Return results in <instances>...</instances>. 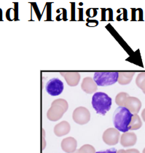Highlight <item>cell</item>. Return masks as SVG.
<instances>
[{
	"label": "cell",
	"mask_w": 145,
	"mask_h": 153,
	"mask_svg": "<svg viewBox=\"0 0 145 153\" xmlns=\"http://www.w3.org/2000/svg\"><path fill=\"white\" fill-rule=\"evenodd\" d=\"M71 130V126L67 121H62L54 127V134L58 137L68 134Z\"/></svg>",
	"instance_id": "cell-13"
},
{
	"label": "cell",
	"mask_w": 145,
	"mask_h": 153,
	"mask_svg": "<svg viewBox=\"0 0 145 153\" xmlns=\"http://www.w3.org/2000/svg\"><path fill=\"white\" fill-rule=\"evenodd\" d=\"M120 131L115 128H109L104 131L102 139L106 144L109 146L116 145L120 140Z\"/></svg>",
	"instance_id": "cell-7"
},
{
	"label": "cell",
	"mask_w": 145,
	"mask_h": 153,
	"mask_svg": "<svg viewBox=\"0 0 145 153\" xmlns=\"http://www.w3.org/2000/svg\"><path fill=\"white\" fill-rule=\"evenodd\" d=\"M77 150L79 153H96V149L91 144H85Z\"/></svg>",
	"instance_id": "cell-18"
},
{
	"label": "cell",
	"mask_w": 145,
	"mask_h": 153,
	"mask_svg": "<svg viewBox=\"0 0 145 153\" xmlns=\"http://www.w3.org/2000/svg\"><path fill=\"white\" fill-rule=\"evenodd\" d=\"M72 118L77 124L86 125L91 120V113L87 108L84 106H79L73 112Z\"/></svg>",
	"instance_id": "cell-5"
},
{
	"label": "cell",
	"mask_w": 145,
	"mask_h": 153,
	"mask_svg": "<svg viewBox=\"0 0 145 153\" xmlns=\"http://www.w3.org/2000/svg\"><path fill=\"white\" fill-rule=\"evenodd\" d=\"M117 71H96L93 76V80L97 86H109L117 82Z\"/></svg>",
	"instance_id": "cell-4"
},
{
	"label": "cell",
	"mask_w": 145,
	"mask_h": 153,
	"mask_svg": "<svg viewBox=\"0 0 145 153\" xmlns=\"http://www.w3.org/2000/svg\"><path fill=\"white\" fill-rule=\"evenodd\" d=\"M61 75L64 76L68 85L74 87L79 84L80 80V74L77 71H61Z\"/></svg>",
	"instance_id": "cell-9"
},
{
	"label": "cell",
	"mask_w": 145,
	"mask_h": 153,
	"mask_svg": "<svg viewBox=\"0 0 145 153\" xmlns=\"http://www.w3.org/2000/svg\"><path fill=\"white\" fill-rule=\"evenodd\" d=\"M64 88V83L58 78H53L47 82L45 89L48 94L52 96H59Z\"/></svg>",
	"instance_id": "cell-6"
},
{
	"label": "cell",
	"mask_w": 145,
	"mask_h": 153,
	"mask_svg": "<svg viewBox=\"0 0 145 153\" xmlns=\"http://www.w3.org/2000/svg\"><path fill=\"white\" fill-rule=\"evenodd\" d=\"M96 153H117V149L115 148H111V149H108L106 150L96 152Z\"/></svg>",
	"instance_id": "cell-20"
},
{
	"label": "cell",
	"mask_w": 145,
	"mask_h": 153,
	"mask_svg": "<svg viewBox=\"0 0 145 153\" xmlns=\"http://www.w3.org/2000/svg\"><path fill=\"white\" fill-rule=\"evenodd\" d=\"M133 114L125 106H119L113 114V124L115 128L123 133L128 132Z\"/></svg>",
	"instance_id": "cell-1"
},
{
	"label": "cell",
	"mask_w": 145,
	"mask_h": 153,
	"mask_svg": "<svg viewBox=\"0 0 145 153\" xmlns=\"http://www.w3.org/2000/svg\"><path fill=\"white\" fill-rule=\"evenodd\" d=\"M73 153H79V152H78V150H77V149L75 152H74Z\"/></svg>",
	"instance_id": "cell-24"
},
{
	"label": "cell",
	"mask_w": 145,
	"mask_h": 153,
	"mask_svg": "<svg viewBox=\"0 0 145 153\" xmlns=\"http://www.w3.org/2000/svg\"><path fill=\"white\" fill-rule=\"evenodd\" d=\"M128 97H129V95H128L127 93H119V94L116 96L115 103L119 106H124L125 102H126Z\"/></svg>",
	"instance_id": "cell-16"
},
{
	"label": "cell",
	"mask_w": 145,
	"mask_h": 153,
	"mask_svg": "<svg viewBox=\"0 0 145 153\" xmlns=\"http://www.w3.org/2000/svg\"><path fill=\"white\" fill-rule=\"evenodd\" d=\"M142 126V122L140 119V117L137 114H133L131 122L129 126V131H136V130L139 129Z\"/></svg>",
	"instance_id": "cell-15"
},
{
	"label": "cell",
	"mask_w": 145,
	"mask_h": 153,
	"mask_svg": "<svg viewBox=\"0 0 145 153\" xmlns=\"http://www.w3.org/2000/svg\"><path fill=\"white\" fill-rule=\"evenodd\" d=\"M136 84L140 89L145 91V72H141L138 74L136 79Z\"/></svg>",
	"instance_id": "cell-17"
},
{
	"label": "cell",
	"mask_w": 145,
	"mask_h": 153,
	"mask_svg": "<svg viewBox=\"0 0 145 153\" xmlns=\"http://www.w3.org/2000/svg\"><path fill=\"white\" fill-rule=\"evenodd\" d=\"M77 142L74 138L67 137L65 138L61 141V147L63 151L66 153H73L77 150Z\"/></svg>",
	"instance_id": "cell-10"
},
{
	"label": "cell",
	"mask_w": 145,
	"mask_h": 153,
	"mask_svg": "<svg viewBox=\"0 0 145 153\" xmlns=\"http://www.w3.org/2000/svg\"><path fill=\"white\" fill-rule=\"evenodd\" d=\"M117 153H127L125 149H120V150L117 151Z\"/></svg>",
	"instance_id": "cell-23"
},
{
	"label": "cell",
	"mask_w": 145,
	"mask_h": 153,
	"mask_svg": "<svg viewBox=\"0 0 145 153\" xmlns=\"http://www.w3.org/2000/svg\"><path fill=\"white\" fill-rule=\"evenodd\" d=\"M69 108L68 102L65 99H58L53 101L51 108L47 112V117L49 120L56 122L64 116Z\"/></svg>",
	"instance_id": "cell-3"
},
{
	"label": "cell",
	"mask_w": 145,
	"mask_h": 153,
	"mask_svg": "<svg viewBox=\"0 0 145 153\" xmlns=\"http://www.w3.org/2000/svg\"><path fill=\"white\" fill-rule=\"evenodd\" d=\"M141 117H142L143 120L145 122V109H144V110H143L142 112H141Z\"/></svg>",
	"instance_id": "cell-22"
},
{
	"label": "cell",
	"mask_w": 145,
	"mask_h": 153,
	"mask_svg": "<svg viewBox=\"0 0 145 153\" xmlns=\"http://www.w3.org/2000/svg\"><path fill=\"white\" fill-rule=\"evenodd\" d=\"M126 151L127 153H140L139 151L136 149H129Z\"/></svg>",
	"instance_id": "cell-21"
},
{
	"label": "cell",
	"mask_w": 145,
	"mask_h": 153,
	"mask_svg": "<svg viewBox=\"0 0 145 153\" xmlns=\"http://www.w3.org/2000/svg\"><path fill=\"white\" fill-rule=\"evenodd\" d=\"M124 106L133 114H138L141 108V102L138 98L129 96L126 99Z\"/></svg>",
	"instance_id": "cell-8"
},
{
	"label": "cell",
	"mask_w": 145,
	"mask_h": 153,
	"mask_svg": "<svg viewBox=\"0 0 145 153\" xmlns=\"http://www.w3.org/2000/svg\"><path fill=\"white\" fill-rule=\"evenodd\" d=\"M97 85L94 82L93 78L90 77V76L85 77L81 85L82 90L88 94L96 93L97 91Z\"/></svg>",
	"instance_id": "cell-12"
},
{
	"label": "cell",
	"mask_w": 145,
	"mask_h": 153,
	"mask_svg": "<svg viewBox=\"0 0 145 153\" xmlns=\"http://www.w3.org/2000/svg\"><path fill=\"white\" fill-rule=\"evenodd\" d=\"M91 104L96 113L104 116L112 106V99L103 92H96L93 94Z\"/></svg>",
	"instance_id": "cell-2"
},
{
	"label": "cell",
	"mask_w": 145,
	"mask_h": 153,
	"mask_svg": "<svg viewBox=\"0 0 145 153\" xmlns=\"http://www.w3.org/2000/svg\"><path fill=\"white\" fill-rule=\"evenodd\" d=\"M136 141H137V136L133 132L123 133L120 137V144L124 147L134 146Z\"/></svg>",
	"instance_id": "cell-11"
},
{
	"label": "cell",
	"mask_w": 145,
	"mask_h": 153,
	"mask_svg": "<svg viewBox=\"0 0 145 153\" xmlns=\"http://www.w3.org/2000/svg\"><path fill=\"white\" fill-rule=\"evenodd\" d=\"M134 74V71H121V72H119L117 82L120 85H128L132 80Z\"/></svg>",
	"instance_id": "cell-14"
},
{
	"label": "cell",
	"mask_w": 145,
	"mask_h": 153,
	"mask_svg": "<svg viewBox=\"0 0 145 153\" xmlns=\"http://www.w3.org/2000/svg\"><path fill=\"white\" fill-rule=\"evenodd\" d=\"M46 147V142H45V130H42V149L44 150L45 148Z\"/></svg>",
	"instance_id": "cell-19"
},
{
	"label": "cell",
	"mask_w": 145,
	"mask_h": 153,
	"mask_svg": "<svg viewBox=\"0 0 145 153\" xmlns=\"http://www.w3.org/2000/svg\"><path fill=\"white\" fill-rule=\"evenodd\" d=\"M143 93H144V94H145V91H143Z\"/></svg>",
	"instance_id": "cell-26"
},
{
	"label": "cell",
	"mask_w": 145,
	"mask_h": 153,
	"mask_svg": "<svg viewBox=\"0 0 145 153\" xmlns=\"http://www.w3.org/2000/svg\"><path fill=\"white\" fill-rule=\"evenodd\" d=\"M142 153H145V148L144 149H143V152H142Z\"/></svg>",
	"instance_id": "cell-25"
}]
</instances>
